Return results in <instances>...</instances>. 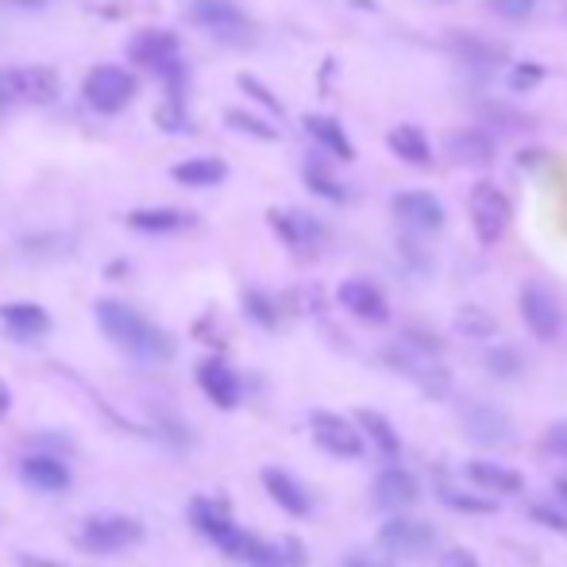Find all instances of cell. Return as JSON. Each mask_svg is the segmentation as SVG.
<instances>
[{"instance_id": "obj_28", "label": "cell", "mask_w": 567, "mask_h": 567, "mask_svg": "<svg viewBox=\"0 0 567 567\" xmlns=\"http://www.w3.org/2000/svg\"><path fill=\"white\" fill-rule=\"evenodd\" d=\"M305 132H309L313 139H317L321 147H325L333 159H340V162H348L351 155V144H348V136H344V128L333 120V116H305Z\"/></svg>"}, {"instance_id": "obj_24", "label": "cell", "mask_w": 567, "mask_h": 567, "mask_svg": "<svg viewBox=\"0 0 567 567\" xmlns=\"http://www.w3.org/2000/svg\"><path fill=\"white\" fill-rule=\"evenodd\" d=\"M463 475L471 479V486L479 491H491V494H522L525 479L517 475L514 468H502V463H491V460H471L463 468Z\"/></svg>"}, {"instance_id": "obj_22", "label": "cell", "mask_w": 567, "mask_h": 567, "mask_svg": "<svg viewBox=\"0 0 567 567\" xmlns=\"http://www.w3.org/2000/svg\"><path fill=\"white\" fill-rule=\"evenodd\" d=\"M448 159H455L460 167H491L494 162V139L483 128H463L455 136H448L444 144Z\"/></svg>"}, {"instance_id": "obj_9", "label": "cell", "mask_w": 567, "mask_h": 567, "mask_svg": "<svg viewBox=\"0 0 567 567\" xmlns=\"http://www.w3.org/2000/svg\"><path fill=\"white\" fill-rule=\"evenodd\" d=\"M522 321L537 340H556L564 333V305L540 282H525L522 286Z\"/></svg>"}, {"instance_id": "obj_37", "label": "cell", "mask_w": 567, "mask_h": 567, "mask_svg": "<svg viewBox=\"0 0 567 567\" xmlns=\"http://www.w3.org/2000/svg\"><path fill=\"white\" fill-rule=\"evenodd\" d=\"M305 182H309L313 189H317L321 197H328V201H344V189L336 186V182H333V178H328V175H321L317 167H309V170H305Z\"/></svg>"}, {"instance_id": "obj_32", "label": "cell", "mask_w": 567, "mask_h": 567, "mask_svg": "<svg viewBox=\"0 0 567 567\" xmlns=\"http://www.w3.org/2000/svg\"><path fill=\"white\" fill-rule=\"evenodd\" d=\"M228 124H232V128H240V132H248V136H255V139H279V132H274L271 124L255 120V116L240 113V108H232V113H228Z\"/></svg>"}, {"instance_id": "obj_35", "label": "cell", "mask_w": 567, "mask_h": 567, "mask_svg": "<svg viewBox=\"0 0 567 567\" xmlns=\"http://www.w3.org/2000/svg\"><path fill=\"white\" fill-rule=\"evenodd\" d=\"M540 448H545L548 455H556V460H567V421L548 424L545 437H540Z\"/></svg>"}, {"instance_id": "obj_13", "label": "cell", "mask_w": 567, "mask_h": 567, "mask_svg": "<svg viewBox=\"0 0 567 567\" xmlns=\"http://www.w3.org/2000/svg\"><path fill=\"white\" fill-rule=\"evenodd\" d=\"M460 424H463V432H468V440H475V444H483V448L506 444L510 432H514L510 417L502 413L498 406H491V401H468V406L460 409Z\"/></svg>"}, {"instance_id": "obj_1", "label": "cell", "mask_w": 567, "mask_h": 567, "mask_svg": "<svg viewBox=\"0 0 567 567\" xmlns=\"http://www.w3.org/2000/svg\"><path fill=\"white\" fill-rule=\"evenodd\" d=\"M97 325L116 348H124L128 356L144 359V364H170L175 359V340L162 333L159 325H151L147 317H139L132 305L124 302H101L97 305Z\"/></svg>"}, {"instance_id": "obj_26", "label": "cell", "mask_w": 567, "mask_h": 567, "mask_svg": "<svg viewBox=\"0 0 567 567\" xmlns=\"http://www.w3.org/2000/svg\"><path fill=\"white\" fill-rule=\"evenodd\" d=\"M175 182H182L189 189H209V186H220L228 178V167L220 159H212V155H197V159H186L178 162L175 170Z\"/></svg>"}, {"instance_id": "obj_6", "label": "cell", "mask_w": 567, "mask_h": 567, "mask_svg": "<svg viewBox=\"0 0 567 567\" xmlns=\"http://www.w3.org/2000/svg\"><path fill=\"white\" fill-rule=\"evenodd\" d=\"M189 23L209 31L220 43H248L251 39V20L235 0H193L189 4Z\"/></svg>"}, {"instance_id": "obj_10", "label": "cell", "mask_w": 567, "mask_h": 567, "mask_svg": "<svg viewBox=\"0 0 567 567\" xmlns=\"http://www.w3.org/2000/svg\"><path fill=\"white\" fill-rule=\"evenodd\" d=\"M471 224L483 243H498L510 228V197L494 182H479L471 189Z\"/></svg>"}, {"instance_id": "obj_20", "label": "cell", "mask_w": 567, "mask_h": 567, "mask_svg": "<svg viewBox=\"0 0 567 567\" xmlns=\"http://www.w3.org/2000/svg\"><path fill=\"white\" fill-rule=\"evenodd\" d=\"M263 486H266V494H271L274 502H279L286 514H294V517H309V510H313V498H309V491H305L302 483H297L290 471H282V468H266L263 471Z\"/></svg>"}, {"instance_id": "obj_43", "label": "cell", "mask_w": 567, "mask_h": 567, "mask_svg": "<svg viewBox=\"0 0 567 567\" xmlns=\"http://www.w3.org/2000/svg\"><path fill=\"white\" fill-rule=\"evenodd\" d=\"M344 567H386V564L371 560V556H348V560H344Z\"/></svg>"}, {"instance_id": "obj_11", "label": "cell", "mask_w": 567, "mask_h": 567, "mask_svg": "<svg viewBox=\"0 0 567 567\" xmlns=\"http://www.w3.org/2000/svg\"><path fill=\"white\" fill-rule=\"evenodd\" d=\"M313 440H317L321 452L336 455V460H359L364 455V437L351 421H344L340 413H328V409H317L309 417Z\"/></svg>"}, {"instance_id": "obj_34", "label": "cell", "mask_w": 567, "mask_h": 567, "mask_svg": "<svg viewBox=\"0 0 567 567\" xmlns=\"http://www.w3.org/2000/svg\"><path fill=\"white\" fill-rule=\"evenodd\" d=\"M486 367H491L494 375L510 378V375L522 371V356H517L514 348H498V351H491V356H486Z\"/></svg>"}, {"instance_id": "obj_31", "label": "cell", "mask_w": 567, "mask_h": 567, "mask_svg": "<svg viewBox=\"0 0 567 567\" xmlns=\"http://www.w3.org/2000/svg\"><path fill=\"white\" fill-rule=\"evenodd\" d=\"M440 498H444L448 506L463 510V514H494V502L471 498V494H463V491H448V486H440Z\"/></svg>"}, {"instance_id": "obj_45", "label": "cell", "mask_w": 567, "mask_h": 567, "mask_svg": "<svg viewBox=\"0 0 567 567\" xmlns=\"http://www.w3.org/2000/svg\"><path fill=\"white\" fill-rule=\"evenodd\" d=\"M556 494H560V502L567 506V479H556Z\"/></svg>"}, {"instance_id": "obj_39", "label": "cell", "mask_w": 567, "mask_h": 567, "mask_svg": "<svg viewBox=\"0 0 567 567\" xmlns=\"http://www.w3.org/2000/svg\"><path fill=\"white\" fill-rule=\"evenodd\" d=\"M529 514H533V522H540V525H553V529H567V517H560L553 506H545V502H533Z\"/></svg>"}, {"instance_id": "obj_8", "label": "cell", "mask_w": 567, "mask_h": 567, "mask_svg": "<svg viewBox=\"0 0 567 567\" xmlns=\"http://www.w3.org/2000/svg\"><path fill=\"white\" fill-rule=\"evenodd\" d=\"M378 545H382V553H390L393 560H421V556H429L432 545H437V529L424 522H413V517H390V522L378 529Z\"/></svg>"}, {"instance_id": "obj_21", "label": "cell", "mask_w": 567, "mask_h": 567, "mask_svg": "<svg viewBox=\"0 0 567 567\" xmlns=\"http://www.w3.org/2000/svg\"><path fill=\"white\" fill-rule=\"evenodd\" d=\"M15 74V93H20L23 105H54L59 101V74L51 66H20Z\"/></svg>"}, {"instance_id": "obj_12", "label": "cell", "mask_w": 567, "mask_h": 567, "mask_svg": "<svg viewBox=\"0 0 567 567\" xmlns=\"http://www.w3.org/2000/svg\"><path fill=\"white\" fill-rule=\"evenodd\" d=\"M235 560L251 564V567H305L309 556H305V545L294 537H279V540H263V537H243L240 556Z\"/></svg>"}, {"instance_id": "obj_25", "label": "cell", "mask_w": 567, "mask_h": 567, "mask_svg": "<svg viewBox=\"0 0 567 567\" xmlns=\"http://www.w3.org/2000/svg\"><path fill=\"white\" fill-rule=\"evenodd\" d=\"M386 144H390V151L398 155L401 162H409V167H429L432 162V147L417 124H398V128H390Z\"/></svg>"}, {"instance_id": "obj_18", "label": "cell", "mask_w": 567, "mask_h": 567, "mask_svg": "<svg viewBox=\"0 0 567 567\" xmlns=\"http://www.w3.org/2000/svg\"><path fill=\"white\" fill-rule=\"evenodd\" d=\"M197 382H201L204 398H209L212 406H220V409L240 406V378H235V371L224 359H204V364L197 367Z\"/></svg>"}, {"instance_id": "obj_38", "label": "cell", "mask_w": 567, "mask_h": 567, "mask_svg": "<svg viewBox=\"0 0 567 567\" xmlns=\"http://www.w3.org/2000/svg\"><path fill=\"white\" fill-rule=\"evenodd\" d=\"M240 90H248V93H251V97H255V101H259V105H266V108H271V113H274V116H279V113H282V105H279V101H274V93H271V90H266V85H259V82H255V77H248V74H243V77H240Z\"/></svg>"}, {"instance_id": "obj_16", "label": "cell", "mask_w": 567, "mask_h": 567, "mask_svg": "<svg viewBox=\"0 0 567 567\" xmlns=\"http://www.w3.org/2000/svg\"><path fill=\"white\" fill-rule=\"evenodd\" d=\"M336 297H340V305L351 313V317L367 321V325H386V321H390V305H386L382 290H378L375 282L348 279V282H340Z\"/></svg>"}, {"instance_id": "obj_27", "label": "cell", "mask_w": 567, "mask_h": 567, "mask_svg": "<svg viewBox=\"0 0 567 567\" xmlns=\"http://www.w3.org/2000/svg\"><path fill=\"white\" fill-rule=\"evenodd\" d=\"M189 220H193V217L182 212V209H136V212H128V228H136V232H147V235L182 232Z\"/></svg>"}, {"instance_id": "obj_30", "label": "cell", "mask_w": 567, "mask_h": 567, "mask_svg": "<svg viewBox=\"0 0 567 567\" xmlns=\"http://www.w3.org/2000/svg\"><path fill=\"white\" fill-rule=\"evenodd\" d=\"M455 328H460L463 336H471V340H486V336L498 333V321L491 317V313L475 309V305H468V309L455 313Z\"/></svg>"}, {"instance_id": "obj_17", "label": "cell", "mask_w": 567, "mask_h": 567, "mask_svg": "<svg viewBox=\"0 0 567 567\" xmlns=\"http://www.w3.org/2000/svg\"><path fill=\"white\" fill-rule=\"evenodd\" d=\"M417 498H421V483H417L413 471L386 468L382 475L375 479V506L386 510V514H401V510H409Z\"/></svg>"}, {"instance_id": "obj_47", "label": "cell", "mask_w": 567, "mask_h": 567, "mask_svg": "<svg viewBox=\"0 0 567 567\" xmlns=\"http://www.w3.org/2000/svg\"><path fill=\"white\" fill-rule=\"evenodd\" d=\"M0 4H4V0H0Z\"/></svg>"}, {"instance_id": "obj_23", "label": "cell", "mask_w": 567, "mask_h": 567, "mask_svg": "<svg viewBox=\"0 0 567 567\" xmlns=\"http://www.w3.org/2000/svg\"><path fill=\"white\" fill-rule=\"evenodd\" d=\"M20 475H23V483L43 494L70 491V468L54 460V455H28V460L20 463Z\"/></svg>"}, {"instance_id": "obj_15", "label": "cell", "mask_w": 567, "mask_h": 567, "mask_svg": "<svg viewBox=\"0 0 567 567\" xmlns=\"http://www.w3.org/2000/svg\"><path fill=\"white\" fill-rule=\"evenodd\" d=\"M271 228L282 235V243H286L290 251H302V255H313V251H321V243H325V228H321V220L309 217V212L274 209Z\"/></svg>"}, {"instance_id": "obj_41", "label": "cell", "mask_w": 567, "mask_h": 567, "mask_svg": "<svg viewBox=\"0 0 567 567\" xmlns=\"http://www.w3.org/2000/svg\"><path fill=\"white\" fill-rule=\"evenodd\" d=\"M440 567H479V560L468 548H448V553L440 556Z\"/></svg>"}, {"instance_id": "obj_7", "label": "cell", "mask_w": 567, "mask_h": 567, "mask_svg": "<svg viewBox=\"0 0 567 567\" xmlns=\"http://www.w3.org/2000/svg\"><path fill=\"white\" fill-rule=\"evenodd\" d=\"M189 522H193V529L201 533V537H209L224 556L240 553L243 537H248V533L232 522V514H228V506L220 498H193L189 502Z\"/></svg>"}, {"instance_id": "obj_33", "label": "cell", "mask_w": 567, "mask_h": 567, "mask_svg": "<svg viewBox=\"0 0 567 567\" xmlns=\"http://www.w3.org/2000/svg\"><path fill=\"white\" fill-rule=\"evenodd\" d=\"M533 8H537V0H491V12L502 15V20H510V23L529 20Z\"/></svg>"}, {"instance_id": "obj_44", "label": "cell", "mask_w": 567, "mask_h": 567, "mask_svg": "<svg viewBox=\"0 0 567 567\" xmlns=\"http://www.w3.org/2000/svg\"><path fill=\"white\" fill-rule=\"evenodd\" d=\"M8 4H15V8H46V0H8Z\"/></svg>"}, {"instance_id": "obj_3", "label": "cell", "mask_w": 567, "mask_h": 567, "mask_svg": "<svg viewBox=\"0 0 567 567\" xmlns=\"http://www.w3.org/2000/svg\"><path fill=\"white\" fill-rule=\"evenodd\" d=\"M128 54L136 66L151 70V74H159L162 82L170 85V97H182L186 66H182V46H178L175 31H155V28L139 31L128 43Z\"/></svg>"}, {"instance_id": "obj_36", "label": "cell", "mask_w": 567, "mask_h": 567, "mask_svg": "<svg viewBox=\"0 0 567 567\" xmlns=\"http://www.w3.org/2000/svg\"><path fill=\"white\" fill-rule=\"evenodd\" d=\"M243 305H248V313H251V317H255L263 328H274V325H279V317H274V305L266 302L263 294H248V297H243Z\"/></svg>"}, {"instance_id": "obj_29", "label": "cell", "mask_w": 567, "mask_h": 567, "mask_svg": "<svg viewBox=\"0 0 567 567\" xmlns=\"http://www.w3.org/2000/svg\"><path fill=\"white\" fill-rule=\"evenodd\" d=\"M356 421H359V432H367V437H371V444L386 455V460H398V455H401V437L393 432V424L386 421L382 413H375V409H359Z\"/></svg>"}, {"instance_id": "obj_40", "label": "cell", "mask_w": 567, "mask_h": 567, "mask_svg": "<svg viewBox=\"0 0 567 567\" xmlns=\"http://www.w3.org/2000/svg\"><path fill=\"white\" fill-rule=\"evenodd\" d=\"M20 105V93H15V74L12 70H0V108Z\"/></svg>"}, {"instance_id": "obj_42", "label": "cell", "mask_w": 567, "mask_h": 567, "mask_svg": "<svg viewBox=\"0 0 567 567\" xmlns=\"http://www.w3.org/2000/svg\"><path fill=\"white\" fill-rule=\"evenodd\" d=\"M20 567H62V564L43 560V556H20Z\"/></svg>"}, {"instance_id": "obj_5", "label": "cell", "mask_w": 567, "mask_h": 567, "mask_svg": "<svg viewBox=\"0 0 567 567\" xmlns=\"http://www.w3.org/2000/svg\"><path fill=\"white\" fill-rule=\"evenodd\" d=\"M74 540H77V548H85V553L116 556V553H124V548L144 540V525H139L136 517H124V514L90 517V522L77 525Z\"/></svg>"}, {"instance_id": "obj_4", "label": "cell", "mask_w": 567, "mask_h": 567, "mask_svg": "<svg viewBox=\"0 0 567 567\" xmlns=\"http://www.w3.org/2000/svg\"><path fill=\"white\" fill-rule=\"evenodd\" d=\"M136 93H139V77L124 66H97V70H90L82 82L85 105L97 108V113H105V116L124 113V108L136 101Z\"/></svg>"}, {"instance_id": "obj_46", "label": "cell", "mask_w": 567, "mask_h": 567, "mask_svg": "<svg viewBox=\"0 0 567 567\" xmlns=\"http://www.w3.org/2000/svg\"><path fill=\"white\" fill-rule=\"evenodd\" d=\"M8 401H12V398H8V386L0 382V413H4V409H8Z\"/></svg>"}, {"instance_id": "obj_19", "label": "cell", "mask_w": 567, "mask_h": 567, "mask_svg": "<svg viewBox=\"0 0 567 567\" xmlns=\"http://www.w3.org/2000/svg\"><path fill=\"white\" fill-rule=\"evenodd\" d=\"M0 325H4V333L15 336V340H39V336L51 333V317H46V309L43 305H31V302L0 305Z\"/></svg>"}, {"instance_id": "obj_14", "label": "cell", "mask_w": 567, "mask_h": 567, "mask_svg": "<svg viewBox=\"0 0 567 567\" xmlns=\"http://www.w3.org/2000/svg\"><path fill=\"white\" fill-rule=\"evenodd\" d=\"M393 217L409 228V232H421V235H432L444 228V204L440 197L424 193V189H406V193L393 197Z\"/></svg>"}, {"instance_id": "obj_2", "label": "cell", "mask_w": 567, "mask_h": 567, "mask_svg": "<svg viewBox=\"0 0 567 567\" xmlns=\"http://www.w3.org/2000/svg\"><path fill=\"white\" fill-rule=\"evenodd\" d=\"M386 364L398 375H406L413 386H421L429 398H448V390H452V375H448L444 359L429 336L406 333L398 344L386 348Z\"/></svg>"}]
</instances>
